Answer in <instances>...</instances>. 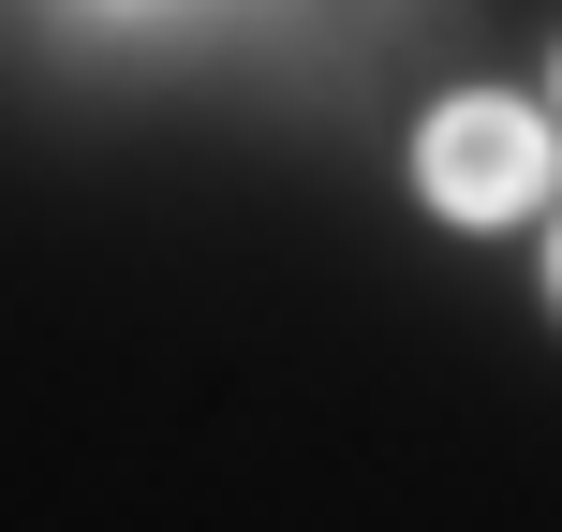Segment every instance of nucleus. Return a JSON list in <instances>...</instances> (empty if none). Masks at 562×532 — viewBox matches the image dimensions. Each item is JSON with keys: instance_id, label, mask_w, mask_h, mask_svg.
I'll list each match as a JSON object with an SVG mask.
<instances>
[{"instance_id": "1", "label": "nucleus", "mask_w": 562, "mask_h": 532, "mask_svg": "<svg viewBox=\"0 0 562 532\" xmlns=\"http://www.w3.org/2000/svg\"><path fill=\"white\" fill-rule=\"evenodd\" d=\"M415 193L445 207V223H474V237L533 223V207H548V118L504 104V89L429 104V118H415Z\"/></svg>"}, {"instance_id": "2", "label": "nucleus", "mask_w": 562, "mask_h": 532, "mask_svg": "<svg viewBox=\"0 0 562 532\" xmlns=\"http://www.w3.org/2000/svg\"><path fill=\"white\" fill-rule=\"evenodd\" d=\"M548 296H562V237H548Z\"/></svg>"}, {"instance_id": "3", "label": "nucleus", "mask_w": 562, "mask_h": 532, "mask_svg": "<svg viewBox=\"0 0 562 532\" xmlns=\"http://www.w3.org/2000/svg\"><path fill=\"white\" fill-rule=\"evenodd\" d=\"M548 75H562V59H548Z\"/></svg>"}]
</instances>
